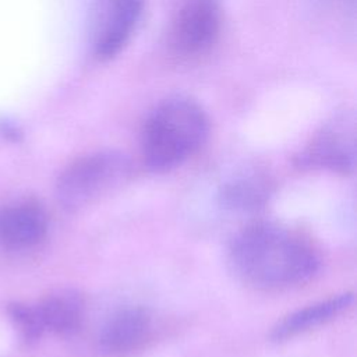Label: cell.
I'll list each match as a JSON object with an SVG mask.
<instances>
[{
    "instance_id": "obj_1",
    "label": "cell",
    "mask_w": 357,
    "mask_h": 357,
    "mask_svg": "<svg viewBox=\"0 0 357 357\" xmlns=\"http://www.w3.org/2000/svg\"><path fill=\"white\" fill-rule=\"evenodd\" d=\"M227 258L241 282L261 290L303 284L319 266L317 251L304 237L271 222L252 223L238 231Z\"/></svg>"
},
{
    "instance_id": "obj_2",
    "label": "cell",
    "mask_w": 357,
    "mask_h": 357,
    "mask_svg": "<svg viewBox=\"0 0 357 357\" xmlns=\"http://www.w3.org/2000/svg\"><path fill=\"white\" fill-rule=\"evenodd\" d=\"M208 117L191 99L173 98L159 103L148 116L142 130V155L153 170H169L181 165L204 144Z\"/></svg>"
},
{
    "instance_id": "obj_3",
    "label": "cell",
    "mask_w": 357,
    "mask_h": 357,
    "mask_svg": "<svg viewBox=\"0 0 357 357\" xmlns=\"http://www.w3.org/2000/svg\"><path fill=\"white\" fill-rule=\"evenodd\" d=\"M130 159L112 151L95 152L70 163L56 181V197L68 211L89 206L120 188L130 177Z\"/></svg>"
},
{
    "instance_id": "obj_4",
    "label": "cell",
    "mask_w": 357,
    "mask_h": 357,
    "mask_svg": "<svg viewBox=\"0 0 357 357\" xmlns=\"http://www.w3.org/2000/svg\"><path fill=\"white\" fill-rule=\"evenodd\" d=\"M220 22L218 0H184L172 26L173 49L183 57L204 54L216 42Z\"/></svg>"
},
{
    "instance_id": "obj_5",
    "label": "cell",
    "mask_w": 357,
    "mask_h": 357,
    "mask_svg": "<svg viewBox=\"0 0 357 357\" xmlns=\"http://www.w3.org/2000/svg\"><path fill=\"white\" fill-rule=\"evenodd\" d=\"M144 0H99L93 25V53L100 60L119 54L142 15Z\"/></svg>"
},
{
    "instance_id": "obj_6",
    "label": "cell",
    "mask_w": 357,
    "mask_h": 357,
    "mask_svg": "<svg viewBox=\"0 0 357 357\" xmlns=\"http://www.w3.org/2000/svg\"><path fill=\"white\" fill-rule=\"evenodd\" d=\"M153 336L149 311L127 307L117 311L103 326L99 342L102 350L113 357H128L142 350Z\"/></svg>"
},
{
    "instance_id": "obj_7",
    "label": "cell",
    "mask_w": 357,
    "mask_h": 357,
    "mask_svg": "<svg viewBox=\"0 0 357 357\" xmlns=\"http://www.w3.org/2000/svg\"><path fill=\"white\" fill-rule=\"evenodd\" d=\"M300 163L337 173H351L356 163L353 127L346 121H336L325 127L314 138Z\"/></svg>"
},
{
    "instance_id": "obj_8",
    "label": "cell",
    "mask_w": 357,
    "mask_h": 357,
    "mask_svg": "<svg viewBox=\"0 0 357 357\" xmlns=\"http://www.w3.org/2000/svg\"><path fill=\"white\" fill-rule=\"evenodd\" d=\"M47 231V215L36 201H21L0 209V241L14 248L38 244Z\"/></svg>"
},
{
    "instance_id": "obj_9",
    "label": "cell",
    "mask_w": 357,
    "mask_h": 357,
    "mask_svg": "<svg viewBox=\"0 0 357 357\" xmlns=\"http://www.w3.org/2000/svg\"><path fill=\"white\" fill-rule=\"evenodd\" d=\"M353 298V294L344 293L297 310L273 326L271 339L275 342H283L312 328H317L328 321H332L351 305Z\"/></svg>"
},
{
    "instance_id": "obj_10",
    "label": "cell",
    "mask_w": 357,
    "mask_h": 357,
    "mask_svg": "<svg viewBox=\"0 0 357 357\" xmlns=\"http://www.w3.org/2000/svg\"><path fill=\"white\" fill-rule=\"evenodd\" d=\"M45 331L56 335H71L82 324L85 303L74 290H57L43 297L36 305Z\"/></svg>"
},
{
    "instance_id": "obj_11",
    "label": "cell",
    "mask_w": 357,
    "mask_h": 357,
    "mask_svg": "<svg viewBox=\"0 0 357 357\" xmlns=\"http://www.w3.org/2000/svg\"><path fill=\"white\" fill-rule=\"evenodd\" d=\"M268 184L262 178L247 177L226 183L220 191L222 204L231 209H255L268 197Z\"/></svg>"
},
{
    "instance_id": "obj_12",
    "label": "cell",
    "mask_w": 357,
    "mask_h": 357,
    "mask_svg": "<svg viewBox=\"0 0 357 357\" xmlns=\"http://www.w3.org/2000/svg\"><path fill=\"white\" fill-rule=\"evenodd\" d=\"M6 310L14 328L26 343L38 340L45 332L36 305L32 307L20 301H11Z\"/></svg>"
}]
</instances>
